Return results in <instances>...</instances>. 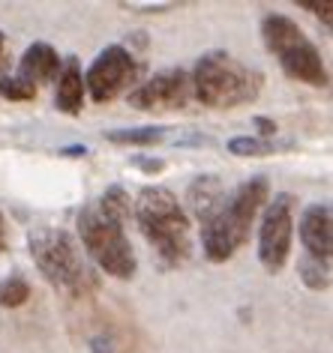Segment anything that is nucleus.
Instances as JSON below:
<instances>
[{
    "mask_svg": "<svg viewBox=\"0 0 333 353\" xmlns=\"http://www.w3.org/2000/svg\"><path fill=\"white\" fill-rule=\"evenodd\" d=\"M261 37H265V46L279 60V66H283L288 78L303 81L310 87H327V66L321 60V51L312 46L310 37L288 15L279 12L265 15Z\"/></svg>",
    "mask_w": 333,
    "mask_h": 353,
    "instance_id": "nucleus-4",
    "label": "nucleus"
},
{
    "mask_svg": "<svg viewBox=\"0 0 333 353\" xmlns=\"http://www.w3.org/2000/svg\"><path fill=\"white\" fill-rule=\"evenodd\" d=\"M252 123H256V129L261 132V141H265V138H270V135H276V123L270 120V117H256Z\"/></svg>",
    "mask_w": 333,
    "mask_h": 353,
    "instance_id": "nucleus-20",
    "label": "nucleus"
},
{
    "mask_svg": "<svg viewBox=\"0 0 333 353\" xmlns=\"http://www.w3.org/2000/svg\"><path fill=\"white\" fill-rule=\"evenodd\" d=\"M192 78V93L207 108H238V105L252 102L261 93L258 69L240 63L229 51H207L198 57Z\"/></svg>",
    "mask_w": 333,
    "mask_h": 353,
    "instance_id": "nucleus-2",
    "label": "nucleus"
},
{
    "mask_svg": "<svg viewBox=\"0 0 333 353\" xmlns=\"http://www.w3.org/2000/svg\"><path fill=\"white\" fill-rule=\"evenodd\" d=\"M6 243H10V236H6V222H3V216H0V252L6 249Z\"/></svg>",
    "mask_w": 333,
    "mask_h": 353,
    "instance_id": "nucleus-23",
    "label": "nucleus"
},
{
    "mask_svg": "<svg viewBox=\"0 0 333 353\" xmlns=\"http://www.w3.org/2000/svg\"><path fill=\"white\" fill-rule=\"evenodd\" d=\"M57 108L64 114H78L84 105V75H82V66H78L75 57H69L64 69L57 75V96H55Z\"/></svg>",
    "mask_w": 333,
    "mask_h": 353,
    "instance_id": "nucleus-11",
    "label": "nucleus"
},
{
    "mask_svg": "<svg viewBox=\"0 0 333 353\" xmlns=\"http://www.w3.org/2000/svg\"><path fill=\"white\" fill-rule=\"evenodd\" d=\"M105 138L111 141V144H160L165 138V129L160 126H138V129H111L105 132Z\"/></svg>",
    "mask_w": 333,
    "mask_h": 353,
    "instance_id": "nucleus-14",
    "label": "nucleus"
},
{
    "mask_svg": "<svg viewBox=\"0 0 333 353\" xmlns=\"http://www.w3.org/2000/svg\"><path fill=\"white\" fill-rule=\"evenodd\" d=\"M30 254L37 261L39 272L46 276L51 285L60 288L64 294L84 299L91 290H96V276L87 267L78 243L66 231L57 228H37L30 234Z\"/></svg>",
    "mask_w": 333,
    "mask_h": 353,
    "instance_id": "nucleus-3",
    "label": "nucleus"
},
{
    "mask_svg": "<svg viewBox=\"0 0 333 353\" xmlns=\"http://www.w3.org/2000/svg\"><path fill=\"white\" fill-rule=\"evenodd\" d=\"M222 198H225V192H222V186H219L216 176H198V180L189 186V195H187L189 207L196 210L198 219H204L210 210H216Z\"/></svg>",
    "mask_w": 333,
    "mask_h": 353,
    "instance_id": "nucleus-12",
    "label": "nucleus"
},
{
    "mask_svg": "<svg viewBox=\"0 0 333 353\" xmlns=\"http://www.w3.org/2000/svg\"><path fill=\"white\" fill-rule=\"evenodd\" d=\"M57 72H60V57H57L55 48L46 46V42H33V46L24 51V57L19 63V78L33 84V87L51 81Z\"/></svg>",
    "mask_w": 333,
    "mask_h": 353,
    "instance_id": "nucleus-10",
    "label": "nucleus"
},
{
    "mask_svg": "<svg viewBox=\"0 0 333 353\" xmlns=\"http://www.w3.org/2000/svg\"><path fill=\"white\" fill-rule=\"evenodd\" d=\"M96 207H99L102 213L108 216L111 222H117V225H126L129 213H133V204H129V195H126L124 186H108L102 192V198L96 201Z\"/></svg>",
    "mask_w": 333,
    "mask_h": 353,
    "instance_id": "nucleus-13",
    "label": "nucleus"
},
{
    "mask_svg": "<svg viewBox=\"0 0 333 353\" xmlns=\"http://www.w3.org/2000/svg\"><path fill=\"white\" fill-rule=\"evenodd\" d=\"M84 153H87L84 144H73V147H64V150H60V156H84Z\"/></svg>",
    "mask_w": 333,
    "mask_h": 353,
    "instance_id": "nucleus-22",
    "label": "nucleus"
},
{
    "mask_svg": "<svg viewBox=\"0 0 333 353\" xmlns=\"http://www.w3.org/2000/svg\"><path fill=\"white\" fill-rule=\"evenodd\" d=\"M301 279L310 285L312 290H327L330 288V263L324 261H315V258H306L301 261Z\"/></svg>",
    "mask_w": 333,
    "mask_h": 353,
    "instance_id": "nucleus-15",
    "label": "nucleus"
},
{
    "mask_svg": "<svg viewBox=\"0 0 333 353\" xmlns=\"http://www.w3.org/2000/svg\"><path fill=\"white\" fill-rule=\"evenodd\" d=\"M0 96H3V99H12V102H28L37 96V87L21 81L19 75H3L0 78Z\"/></svg>",
    "mask_w": 333,
    "mask_h": 353,
    "instance_id": "nucleus-17",
    "label": "nucleus"
},
{
    "mask_svg": "<svg viewBox=\"0 0 333 353\" xmlns=\"http://www.w3.org/2000/svg\"><path fill=\"white\" fill-rule=\"evenodd\" d=\"M135 219L142 225V234L156 249L165 267H178L192 254V234L189 216L183 213L174 192L162 186H147L135 201Z\"/></svg>",
    "mask_w": 333,
    "mask_h": 353,
    "instance_id": "nucleus-1",
    "label": "nucleus"
},
{
    "mask_svg": "<svg viewBox=\"0 0 333 353\" xmlns=\"http://www.w3.org/2000/svg\"><path fill=\"white\" fill-rule=\"evenodd\" d=\"M274 144L270 141H261V138H252V135H238L229 141V153L231 156H267Z\"/></svg>",
    "mask_w": 333,
    "mask_h": 353,
    "instance_id": "nucleus-18",
    "label": "nucleus"
},
{
    "mask_svg": "<svg viewBox=\"0 0 333 353\" xmlns=\"http://www.w3.org/2000/svg\"><path fill=\"white\" fill-rule=\"evenodd\" d=\"M192 99V78L183 69L156 72L151 81L129 90V105L138 111H187Z\"/></svg>",
    "mask_w": 333,
    "mask_h": 353,
    "instance_id": "nucleus-8",
    "label": "nucleus"
},
{
    "mask_svg": "<svg viewBox=\"0 0 333 353\" xmlns=\"http://www.w3.org/2000/svg\"><path fill=\"white\" fill-rule=\"evenodd\" d=\"M30 299V285L24 279L19 276H12V279H6V281H0V305H6V308H19L24 305Z\"/></svg>",
    "mask_w": 333,
    "mask_h": 353,
    "instance_id": "nucleus-16",
    "label": "nucleus"
},
{
    "mask_svg": "<svg viewBox=\"0 0 333 353\" xmlns=\"http://www.w3.org/2000/svg\"><path fill=\"white\" fill-rule=\"evenodd\" d=\"M135 165H138V168H144L147 174H153V171H162V162H160V159H153V162H144V159H135Z\"/></svg>",
    "mask_w": 333,
    "mask_h": 353,
    "instance_id": "nucleus-21",
    "label": "nucleus"
},
{
    "mask_svg": "<svg viewBox=\"0 0 333 353\" xmlns=\"http://www.w3.org/2000/svg\"><path fill=\"white\" fill-rule=\"evenodd\" d=\"M138 66L135 57L124 46H108L99 57L91 63L84 75V90H91L93 102H111L115 96L129 90V84L138 81Z\"/></svg>",
    "mask_w": 333,
    "mask_h": 353,
    "instance_id": "nucleus-7",
    "label": "nucleus"
},
{
    "mask_svg": "<svg viewBox=\"0 0 333 353\" xmlns=\"http://www.w3.org/2000/svg\"><path fill=\"white\" fill-rule=\"evenodd\" d=\"M297 6H301V10H312L315 15H318V19H324V24H330V19H333V3H327V0H324V3H318V0H297Z\"/></svg>",
    "mask_w": 333,
    "mask_h": 353,
    "instance_id": "nucleus-19",
    "label": "nucleus"
},
{
    "mask_svg": "<svg viewBox=\"0 0 333 353\" xmlns=\"http://www.w3.org/2000/svg\"><path fill=\"white\" fill-rule=\"evenodd\" d=\"M294 236V198L288 192H279L274 201H267L265 216L258 228V261L270 276H276L285 267Z\"/></svg>",
    "mask_w": 333,
    "mask_h": 353,
    "instance_id": "nucleus-6",
    "label": "nucleus"
},
{
    "mask_svg": "<svg viewBox=\"0 0 333 353\" xmlns=\"http://www.w3.org/2000/svg\"><path fill=\"white\" fill-rule=\"evenodd\" d=\"M301 243L310 258L330 263L333 252V216L327 204H310L301 219Z\"/></svg>",
    "mask_w": 333,
    "mask_h": 353,
    "instance_id": "nucleus-9",
    "label": "nucleus"
},
{
    "mask_svg": "<svg viewBox=\"0 0 333 353\" xmlns=\"http://www.w3.org/2000/svg\"><path fill=\"white\" fill-rule=\"evenodd\" d=\"M78 234H82L84 249L91 252V258L115 279H133L138 270L135 252L129 245L124 225L111 222L96 204L84 207L78 216Z\"/></svg>",
    "mask_w": 333,
    "mask_h": 353,
    "instance_id": "nucleus-5",
    "label": "nucleus"
},
{
    "mask_svg": "<svg viewBox=\"0 0 333 353\" xmlns=\"http://www.w3.org/2000/svg\"><path fill=\"white\" fill-rule=\"evenodd\" d=\"M0 57H3V33H0Z\"/></svg>",
    "mask_w": 333,
    "mask_h": 353,
    "instance_id": "nucleus-24",
    "label": "nucleus"
}]
</instances>
